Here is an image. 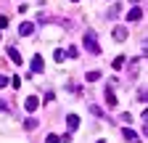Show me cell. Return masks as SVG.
<instances>
[{"instance_id": "obj_1", "label": "cell", "mask_w": 148, "mask_h": 143, "mask_svg": "<svg viewBox=\"0 0 148 143\" xmlns=\"http://www.w3.org/2000/svg\"><path fill=\"white\" fill-rule=\"evenodd\" d=\"M85 50L92 53V56H98V53H101V45H98L95 32H85Z\"/></svg>"}, {"instance_id": "obj_2", "label": "cell", "mask_w": 148, "mask_h": 143, "mask_svg": "<svg viewBox=\"0 0 148 143\" xmlns=\"http://www.w3.org/2000/svg\"><path fill=\"white\" fill-rule=\"evenodd\" d=\"M66 124H69V133H77L79 130V117L77 114H69L66 117Z\"/></svg>"}, {"instance_id": "obj_3", "label": "cell", "mask_w": 148, "mask_h": 143, "mask_svg": "<svg viewBox=\"0 0 148 143\" xmlns=\"http://www.w3.org/2000/svg\"><path fill=\"white\" fill-rule=\"evenodd\" d=\"M32 32H34V24L32 21H24L21 27H18V34H21V37H29Z\"/></svg>"}, {"instance_id": "obj_4", "label": "cell", "mask_w": 148, "mask_h": 143, "mask_svg": "<svg viewBox=\"0 0 148 143\" xmlns=\"http://www.w3.org/2000/svg\"><path fill=\"white\" fill-rule=\"evenodd\" d=\"M42 69H45L42 58H40V56H34V58H32V72H34V74H42Z\"/></svg>"}, {"instance_id": "obj_5", "label": "cell", "mask_w": 148, "mask_h": 143, "mask_svg": "<svg viewBox=\"0 0 148 143\" xmlns=\"http://www.w3.org/2000/svg\"><path fill=\"white\" fill-rule=\"evenodd\" d=\"M140 19H143V8H132L127 13V21H140Z\"/></svg>"}, {"instance_id": "obj_6", "label": "cell", "mask_w": 148, "mask_h": 143, "mask_svg": "<svg viewBox=\"0 0 148 143\" xmlns=\"http://www.w3.org/2000/svg\"><path fill=\"white\" fill-rule=\"evenodd\" d=\"M24 106H27V111H37V106H40V98H34V96H29Z\"/></svg>"}, {"instance_id": "obj_7", "label": "cell", "mask_w": 148, "mask_h": 143, "mask_svg": "<svg viewBox=\"0 0 148 143\" xmlns=\"http://www.w3.org/2000/svg\"><path fill=\"white\" fill-rule=\"evenodd\" d=\"M114 40H116V43H124V40H127V29H124V27H116V29H114Z\"/></svg>"}, {"instance_id": "obj_8", "label": "cell", "mask_w": 148, "mask_h": 143, "mask_svg": "<svg viewBox=\"0 0 148 143\" xmlns=\"http://www.w3.org/2000/svg\"><path fill=\"white\" fill-rule=\"evenodd\" d=\"M8 58H11L13 64H21V53H18L16 48H8Z\"/></svg>"}, {"instance_id": "obj_9", "label": "cell", "mask_w": 148, "mask_h": 143, "mask_svg": "<svg viewBox=\"0 0 148 143\" xmlns=\"http://www.w3.org/2000/svg\"><path fill=\"white\" fill-rule=\"evenodd\" d=\"M106 103L108 106H116V98H114V93H111V85L106 87Z\"/></svg>"}, {"instance_id": "obj_10", "label": "cell", "mask_w": 148, "mask_h": 143, "mask_svg": "<svg viewBox=\"0 0 148 143\" xmlns=\"http://www.w3.org/2000/svg\"><path fill=\"white\" fill-rule=\"evenodd\" d=\"M124 64H127V58H124V56H116V58H114V64H111V66H114V69H122Z\"/></svg>"}, {"instance_id": "obj_11", "label": "cell", "mask_w": 148, "mask_h": 143, "mask_svg": "<svg viewBox=\"0 0 148 143\" xmlns=\"http://www.w3.org/2000/svg\"><path fill=\"white\" fill-rule=\"evenodd\" d=\"M85 80H87V82H98V80H101V72H87Z\"/></svg>"}, {"instance_id": "obj_12", "label": "cell", "mask_w": 148, "mask_h": 143, "mask_svg": "<svg viewBox=\"0 0 148 143\" xmlns=\"http://www.w3.org/2000/svg\"><path fill=\"white\" fill-rule=\"evenodd\" d=\"M53 58H56V61H58V64H61V61L66 58V53H64V50H58V48H56V50H53Z\"/></svg>"}, {"instance_id": "obj_13", "label": "cell", "mask_w": 148, "mask_h": 143, "mask_svg": "<svg viewBox=\"0 0 148 143\" xmlns=\"http://www.w3.org/2000/svg\"><path fill=\"white\" fill-rule=\"evenodd\" d=\"M24 127H27V130H34V127H37V122H34V119H27V122H24Z\"/></svg>"}, {"instance_id": "obj_14", "label": "cell", "mask_w": 148, "mask_h": 143, "mask_svg": "<svg viewBox=\"0 0 148 143\" xmlns=\"http://www.w3.org/2000/svg\"><path fill=\"white\" fill-rule=\"evenodd\" d=\"M77 53H79V50H77V45H71V48L66 50V56H71V58H74V56H77Z\"/></svg>"}, {"instance_id": "obj_15", "label": "cell", "mask_w": 148, "mask_h": 143, "mask_svg": "<svg viewBox=\"0 0 148 143\" xmlns=\"http://www.w3.org/2000/svg\"><path fill=\"white\" fill-rule=\"evenodd\" d=\"M45 143H58V135H53V133H50V135L45 138Z\"/></svg>"}, {"instance_id": "obj_16", "label": "cell", "mask_w": 148, "mask_h": 143, "mask_svg": "<svg viewBox=\"0 0 148 143\" xmlns=\"http://www.w3.org/2000/svg\"><path fill=\"white\" fill-rule=\"evenodd\" d=\"M8 27V16H0V29H5Z\"/></svg>"}, {"instance_id": "obj_17", "label": "cell", "mask_w": 148, "mask_h": 143, "mask_svg": "<svg viewBox=\"0 0 148 143\" xmlns=\"http://www.w3.org/2000/svg\"><path fill=\"white\" fill-rule=\"evenodd\" d=\"M5 85H8V77H5V74H0V90H3Z\"/></svg>"}, {"instance_id": "obj_18", "label": "cell", "mask_w": 148, "mask_h": 143, "mask_svg": "<svg viewBox=\"0 0 148 143\" xmlns=\"http://www.w3.org/2000/svg\"><path fill=\"white\" fill-rule=\"evenodd\" d=\"M5 109H8V103H5V101H0V111H5Z\"/></svg>"}, {"instance_id": "obj_19", "label": "cell", "mask_w": 148, "mask_h": 143, "mask_svg": "<svg viewBox=\"0 0 148 143\" xmlns=\"http://www.w3.org/2000/svg\"><path fill=\"white\" fill-rule=\"evenodd\" d=\"M74 3H77V0H74Z\"/></svg>"}]
</instances>
